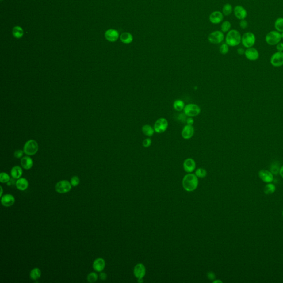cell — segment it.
Here are the masks:
<instances>
[{"instance_id": "43", "label": "cell", "mask_w": 283, "mask_h": 283, "mask_svg": "<svg viewBox=\"0 0 283 283\" xmlns=\"http://www.w3.org/2000/svg\"><path fill=\"white\" fill-rule=\"evenodd\" d=\"M107 277V274L105 273H104V272H100V274L99 275V277L100 279V280H106Z\"/></svg>"}, {"instance_id": "28", "label": "cell", "mask_w": 283, "mask_h": 283, "mask_svg": "<svg viewBox=\"0 0 283 283\" xmlns=\"http://www.w3.org/2000/svg\"><path fill=\"white\" fill-rule=\"evenodd\" d=\"M274 28L276 31L281 33L283 32V18L279 17L275 20L274 22Z\"/></svg>"}, {"instance_id": "47", "label": "cell", "mask_w": 283, "mask_h": 283, "mask_svg": "<svg viewBox=\"0 0 283 283\" xmlns=\"http://www.w3.org/2000/svg\"><path fill=\"white\" fill-rule=\"evenodd\" d=\"M237 53L239 55H244V53H245V50H244L243 48H239L237 49Z\"/></svg>"}, {"instance_id": "4", "label": "cell", "mask_w": 283, "mask_h": 283, "mask_svg": "<svg viewBox=\"0 0 283 283\" xmlns=\"http://www.w3.org/2000/svg\"><path fill=\"white\" fill-rule=\"evenodd\" d=\"M281 33L275 31H270L268 33L266 34L265 37L266 42L269 45L274 46L276 45L281 40Z\"/></svg>"}, {"instance_id": "42", "label": "cell", "mask_w": 283, "mask_h": 283, "mask_svg": "<svg viewBox=\"0 0 283 283\" xmlns=\"http://www.w3.org/2000/svg\"><path fill=\"white\" fill-rule=\"evenodd\" d=\"M276 49L278 52H283V43H279L276 45Z\"/></svg>"}, {"instance_id": "22", "label": "cell", "mask_w": 283, "mask_h": 283, "mask_svg": "<svg viewBox=\"0 0 283 283\" xmlns=\"http://www.w3.org/2000/svg\"><path fill=\"white\" fill-rule=\"evenodd\" d=\"M15 185L18 190L20 191H25L28 189L29 182L27 179H26L25 178H21L16 180Z\"/></svg>"}, {"instance_id": "19", "label": "cell", "mask_w": 283, "mask_h": 283, "mask_svg": "<svg viewBox=\"0 0 283 283\" xmlns=\"http://www.w3.org/2000/svg\"><path fill=\"white\" fill-rule=\"evenodd\" d=\"M106 266V262L103 258H98L94 261L93 264V269L96 272H102Z\"/></svg>"}, {"instance_id": "38", "label": "cell", "mask_w": 283, "mask_h": 283, "mask_svg": "<svg viewBox=\"0 0 283 283\" xmlns=\"http://www.w3.org/2000/svg\"><path fill=\"white\" fill-rule=\"evenodd\" d=\"M152 143V140L150 137H148L144 140L142 142V146L144 148H147L151 146Z\"/></svg>"}, {"instance_id": "17", "label": "cell", "mask_w": 283, "mask_h": 283, "mask_svg": "<svg viewBox=\"0 0 283 283\" xmlns=\"http://www.w3.org/2000/svg\"><path fill=\"white\" fill-rule=\"evenodd\" d=\"M1 204L5 207H11L15 203V198L11 194H5L1 197Z\"/></svg>"}, {"instance_id": "26", "label": "cell", "mask_w": 283, "mask_h": 283, "mask_svg": "<svg viewBox=\"0 0 283 283\" xmlns=\"http://www.w3.org/2000/svg\"><path fill=\"white\" fill-rule=\"evenodd\" d=\"M41 275H42V272H41L40 269L38 268H34L31 270L30 274H29V277L32 280H36L39 279V278L41 277Z\"/></svg>"}, {"instance_id": "8", "label": "cell", "mask_w": 283, "mask_h": 283, "mask_svg": "<svg viewBox=\"0 0 283 283\" xmlns=\"http://www.w3.org/2000/svg\"><path fill=\"white\" fill-rule=\"evenodd\" d=\"M72 186L70 182L67 180H63L56 183L55 189L58 193H69L71 190Z\"/></svg>"}, {"instance_id": "16", "label": "cell", "mask_w": 283, "mask_h": 283, "mask_svg": "<svg viewBox=\"0 0 283 283\" xmlns=\"http://www.w3.org/2000/svg\"><path fill=\"white\" fill-rule=\"evenodd\" d=\"M183 168L187 173H192L196 168V162L195 160L188 158L184 161Z\"/></svg>"}, {"instance_id": "46", "label": "cell", "mask_w": 283, "mask_h": 283, "mask_svg": "<svg viewBox=\"0 0 283 283\" xmlns=\"http://www.w3.org/2000/svg\"><path fill=\"white\" fill-rule=\"evenodd\" d=\"M16 181L15 180V179L12 178V179H11L9 182L7 183V186H12V185H14V184L16 185Z\"/></svg>"}, {"instance_id": "9", "label": "cell", "mask_w": 283, "mask_h": 283, "mask_svg": "<svg viewBox=\"0 0 283 283\" xmlns=\"http://www.w3.org/2000/svg\"><path fill=\"white\" fill-rule=\"evenodd\" d=\"M224 33L221 31H215L211 32L208 36V40L209 42L217 44L221 43L224 39Z\"/></svg>"}, {"instance_id": "49", "label": "cell", "mask_w": 283, "mask_h": 283, "mask_svg": "<svg viewBox=\"0 0 283 283\" xmlns=\"http://www.w3.org/2000/svg\"><path fill=\"white\" fill-rule=\"evenodd\" d=\"M1 195H0V196L2 197V194H3V189H2V187L1 186Z\"/></svg>"}, {"instance_id": "15", "label": "cell", "mask_w": 283, "mask_h": 283, "mask_svg": "<svg viewBox=\"0 0 283 283\" xmlns=\"http://www.w3.org/2000/svg\"><path fill=\"white\" fill-rule=\"evenodd\" d=\"M224 14L219 11L213 12L209 16V20L212 24L217 25L222 22L224 20Z\"/></svg>"}, {"instance_id": "41", "label": "cell", "mask_w": 283, "mask_h": 283, "mask_svg": "<svg viewBox=\"0 0 283 283\" xmlns=\"http://www.w3.org/2000/svg\"><path fill=\"white\" fill-rule=\"evenodd\" d=\"M186 124L193 126V124H194V120L193 118L189 117L188 118H186Z\"/></svg>"}, {"instance_id": "40", "label": "cell", "mask_w": 283, "mask_h": 283, "mask_svg": "<svg viewBox=\"0 0 283 283\" xmlns=\"http://www.w3.org/2000/svg\"><path fill=\"white\" fill-rule=\"evenodd\" d=\"M239 25V26H240L241 29H245L247 28V27L248 25V21H247V20L244 19V20H240Z\"/></svg>"}, {"instance_id": "13", "label": "cell", "mask_w": 283, "mask_h": 283, "mask_svg": "<svg viewBox=\"0 0 283 283\" xmlns=\"http://www.w3.org/2000/svg\"><path fill=\"white\" fill-rule=\"evenodd\" d=\"M259 178L263 182L266 183H270L274 181V176L271 171L268 170L262 169L258 173Z\"/></svg>"}, {"instance_id": "5", "label": "cell", "mask_w": 283, "mask_h": 283, "mask_svg": "<svg viewBox=\"0 0 283 283\" xmlns=\"http://www.w3.org/2000/svg\"><path fill=\"white\" fill-rule=\"evenodd\" d=\"M39 146L37 142L34 140H29L27 141L23 147V151L25 154L32 156L36 154L38 151Z\"/></svg>"}, {"instance_id": "32", "label": "cell", "mask_w": 283, "mask_h": 283, "mask_svg": "<svg viewBox=\"0 0 283 283\" xmlns=\"http://www.w3.org/2000/svg\"><path fill=\"white\" fill-rule=\"evenodd\" d=\"M231 23L228 21H224L222 23L221 30L223 33H227L231 30Z\"/></svg>"}, {"instance_id": "11", "label": "cell", "mask_w": 283, "mask_h": 283, "mask_svg": "<svg viewBox=\"0 0 283 283\" xmlns=\"http://www.w3.org/2000/svg\"><path fill=\"white\" fill-rule=\"evenodd\" d=\"M234 15L238 20H242L246 19L248 13L246 9L241 5H237L233 9Z\"/></svg>"}, {"instance_id": "48", "label": "cell", "mask_w": 283, "mask_h": 283, "mask_svg": "<svg viewBox=\"0 0 283 283\" xmlns=\"http://www.w3.org/2000/svg\"><path fill=\"white\" fill-rule=\"evenodd\" d=\"M279 174H280V176L283 178V166L280 168V170H279Z\"/></svg>"}, {"instance_id": "24", "label": "cell", "mask_w": 283, "mask_h": 283, "mask_svg": "<svg viewBox=\"0 0 283 283\" xmlns=\"http://www.w3.org/2000/svg\"><path fill=\"white\" fill-rule=\"evenodd\" d=\"M142 132L144 135L148 137H151L154 135V133H155L153 127L148 124L143 125L142 127Z\"/></svg>"}, {"instance_id": "34", "label": "cell", "mask_w": 283, "mask_h": 283, "mask_svg": "<svg viewBox=\"0 0 283 283\" xmlns=\"http://www.w3.org/2000/svg\"><path fill=\"white\" fill-rule=\"evenodd\" d=\"M11 178L9 174L5 172H2L0 174V182L1 183H7Z\"/></svg>"}, {"instance_id": "36", "label": "cell", "mask_w": 283, "mask_h": 283, "mask_svg": "<svg viewBox=\"0 0 283 283\" xmlns=\"http://www.w3.org/2000/svg\"><path fill=\"white\" fill-rule=\"evenodd\" d=\"M195 175L198 178H205L207 175V171L204 168H198L195 171Z\"/></svg>"}, {"instance_id": "18", "label": "cell", "mask_w": 283, "mask_h": 283, "mask_svg": "<svg viewBox=\"0 0 283 283\" xmlns=\"http://www.w3.org/2000/svg\"><path fill=\"white\" fill-rule=\"evenodd\" d=\"M146 268L143 264L138 263L135 266L133 273L138 279H142L146 275Z\"/></svg>"}, {"instance_id": "52", "label": "cell", "mask_w": 283, "mask_h": 283, "mask_svg": "<svg viewBox=\"0 0 283 283\" xmlns=\"http://www.w3.org/2000/svg\"><path fill=\"white\" fill-rule=\"evenodd\" d=\"M282 215H283V212H282Z\"/></svg>"}, {"instance_id": "25", "label": "cell", "mask_w": 283, "mask_h": 283, "mask_svg": "<svg viewBox=\"0 0 283 283\" xmlns=\"http://www.w3.org/2000/svg\"><path fill=\"white\" fill-rule=\"evenodd\" d=\"M120 40L124 44H128L133 42V36L132 34L129 32H124L120 34Z\"/></svg>"}, {"instance_id": "23", "label": "cell", "mask_w": 283, "mask_h": 283, "mask_svg": "<svg viewBox=\"0 0 283 283\" xmlns=\"http://www.w3.org/2000/svg\"><path fill=\"white\" fill-rule=\"evenodd\" d=\"M22 168L20 166H14L11 170V177L15 179H18L22 176Z\"/></svg>"}, {"instance_id": "30", "label": "cell", "mask_w": 283, "mask_h": 283, "mask_svg": "<svg viewBox=\"0 0 283 283\" xmlns=\"http://www.w3.org/2000/svg\"><path fill=\"white\" fill-rule=\"evenodd\" d=\"M276 190V187L275 185L270 183H268V184L266 185L264 189V193L266 195H270L274 193Z\"/></svg>"}, {"instance_id": "14", "label": "cell", "mask_w": 283, "mask_h": 283, "mask_svg": "<svg viewBox=\"0 0 283 283\" xmlns=\"http://www.w3.org/2000/svg\"><path fill=\"white\" fill-rule=\"evenodd\" d=\"M195 133V129L193 126L186 124L183 127L181 135L183 139L185 140H190L193 137Z\"/></svg>"}, {"instance_id": "21", "label": "cell", "mask_w": 283, "mask_h": 283, "mask_svg": "<svg viewBox=\"0 0 283 283\" xmlns=\"http://www.w3.org/2000/svg\"><path fill=\"white\" fill-rule=\"evenodd\" d=\"M21 165L24 169L29 170L33 166V161L29 155L25 156L21 158Z\"/></svg>"}, {"instance_id": "27", "label": "cell", "mask_w": 283, "mask_h": 283, "mask_svg": "<svg viewBox=\"0 0 283 283\" xmlns=\"http://www.w3.org/2000/svg\"><path fill=\"white\" fill-rule=\"evenodd\" d=\"M185 106L184 102L182 100H179V99L176 100L175 101H174L173 105V109L178 112H180V111H182L184 109Z\"/></svg>"}, {"instance_id": "1", "label": "cell", "mask_w": 283, "mask_h": 283, "mask_svg": "<svg viewBox=\"0 0 283 283\" xmlns=\"http://www.w3.org/2000/svg\"><path fill=\"white\" fill-rule=\"evenodd\" d=\"M198 177L195 174H188L184 177L182 179V186L185 190L188 192L193 191L196 189L198 184Z\"/></svg>"}, {"instance_id": "39", "label": "cell", "mask_w": 283, "mask_h": 283, "mask_svg": "<svg viewBox=\"0 0 283 283\" xmlns=\"http://www.w3.org/2000/svg\"><path fill=\"white\" fill-rule=\"evenodd\" d=\"M24 151L23 150H21V149H18L17 151H14V156L16 158H17V159H20V158H22L23 155V154H24Z\"/></svg>"}, {"instance_id": "45", "label": "cell", "mask_w": 283, "mask_h": 283, "mask_svg": "<svg viewBox=\"0 0 283 283\" xmlns=\"http://www.w3.org/2000/svg\"><path fill=\"white\" fill-rule=\"evenodd\" d=\"M186 116L184 114V113H182V114H180V115H179V120H181V121H182V122H183V121H184V122H185V121L186 122Z\"/></svg>"}, {"instance_id": "51", "label": "cell", "mask_w": 283, "mask_h": 283, "mask_svg": "<svg viewBox=\"0 0 283 283\" xmlns=\"http://www.w3.org/2000/svg\"><path fill=\"white\" fill-rule=\"evenodd\" d=\"M281 39H283V32L281 33Z\"/></svg>"}, {"instance_id": "37", "label": "cell", "mask_w": 283, "mask_h": 283, "mask_svg": "<svg viewBox=\"0 0 283 283\" xmlns=\"http://www.w3.org/2000/svg\"><path fill=\"white\" fill-rule=\"evenodd\" d=\"M70 182L73 187H76V186H78L79 185L80 180V179H79V178L78 176H73L71 178Z\"/></svg>"}, {"instance_id": "31", "label": "cell", "mask_w": 283, "mask_h": 283, "mask_svg": "<svg viewBox=\"0 0 283 283\" xmlns=\"http://www.w3.org/2000/svg\"><path fill=\"white\" fill-rule=\"evenodd\" d=\"M12 33L14 37L16 38H20L23 35V31L22 28L20 26H16L13 29Z\"/></svg>"}, {"instance_id": "6", "label": "cell", "mask_w": 283, "mask_h": 283, "mask_svg": "<svg viewBox=\"0 0 283 283\" xmlns=\"http://www.w3.org/2000/svg\"><path fill=\"white\" fill-rule=\"evenodd\" d=\"M184 113L186 116L194 117L197 116L201 112V109L198 105L195 104H188L185 105L183 109Z\"/></svg>"}, {"instance_id": "50", "label": "cell", "mask_w": 283, "mask_h": 283, "mask_svg": "<svg viewBox=\"0 0 283 283\" xmlns=\"http://www.w3.org/2000/svg\"><path fill=\"white\" fill-rule=\"evenodd\" d=\"M213 283H222V281H221V280H215V281H213Z\"/></svg>"}, {"instance_id": "12", "label": "cell", "mask_w": 283, "mask_h": 283, "mask_svg": "<svg viewBox=\"0 0 283 283\" xmlns=\"http://www.w3.org/2000/svg\"><path fill=\"white\" fill-rule=\"evenodd\" d=\"M244 55L250 61H255L259 57V53L258 50L254 47L247 48L245 50Z\"/></svg>"}, {"instance_id": "2", "label": "cell", "mask_w": 283, "mask_h": 283, "mask_svg": "<svg viewBox=\"0 0 283 283\" xmlns=\"http://www.w3.org/2000/svg\"><path fill=\"white\" fill-rule=\"evenodd\" d=\"M242 35L236 29H231L228 32L225 37V43L229 47H236L241 43Z\"/></svg>"}, {"instance_id": "20", "label": "cell", "mask_w": 283, "mask_h": 283, "mask_svg": "<svg viewBox=\"0 0 283 283\" xmlns=\"http://www.w3.org/2000/svg\"><path fill=\"white\" fill-rule=\"evenodd\" d=\"M105 36L106 39L111 42H116L119 38V33L117 31L113 29L107 30L105 32Z\"/></svg>"}, {"instance_id": "7", "label": "cell", "mask_w": 283, "mask_h": 283, "mask_svg": "<svg viewBox=\"0 0 283 283\" xmlns=\"http://www.w3.org/2000/svg\"><path fill=\"white\" fill-rule=\"evenodd\" d=\"M168 126V121L166 118L160 117L155 122L153 128L155 133L160 134L166 132Z\"/></svg>"}, {"instance_id": "35", "label": "cell", "mask_w": 283, "mask_h": 283, "mask_svg": "<svg viewBox=\"0 0 283 283\" xmlns=\"http://www.w3.org/2000/svg\"><path fill=\"white\" fill-rule=\"evenodd\" d=\"M219 51H220V53L222 54V55L227 54L228 53V52H229V45H228L227 43H222L221 46L220 47Z\"/></svg>"}, {"instance_id": "3", "label": "cell", "mask_w": 283, "mask_h": 283, "mask_svg": "<svg viewBox=\"0 0 283 283\" xmlns=\"http://www.w3.org/2000/svg\"><path fill=\"white\" fill-rule=\"evenodd\" d=\"M255 42L256 36L255 34L251 32H246L242 36L241 43L245 48L253 47Z\"/></svg>"}, {"instance_id": "44", "label": "cell", "mask_w": 283, "mask_h": 283, "mask_svg": "<svg viewBox=\"0 0 283 283\" xmlns=\"http://www.w3.org/2000/svg\"><path fill=\"white\" fill-rule=\"evenodd\" d=\"M208 277L209 279L213 280L215 279V275L212 272H209L208 273Z\"/></svg>"}, {"instance_id": "33", "label": "cell", "mask_w": 283, "mask_h": 283, "mask_svg": "<svg viewBox=\"0 0 283 283\" xmlns=\"http://www.w3.org/2000/svg\"><path fill=\"white\" fill-rule=\"evenodd\" d=\"M98 276L95 272H91L87 276V281L90 283H95L98 279Z\"/></svg>"}, {"instance_id": "29", "label": "cell", "mask_w": 283, "mask_h": 283, "mask_svg": "<svg viewBox=\"0 0 283 283\" xmlns=\"http://www.w3.org/2000/svg\"><path fill=\"white\" fill-rule=\"evenodd\" d=\"M233 12V8L232 6L230 3H226L224 4L223 7H222V13L224 16H230V14Z\"/></svg>"}, {"instance_id": "10", "label": "cell", "mask_w": 283, "mask_h": 283, "mask_svg": "<svg viewBox=\"0 0 283 283\" xmlns=\"http://www.w3.org/2000/svg\"><path fill=\"white\" fill-rule=\"evenodd\" d=\"M270 62L274 67H280L283 65V52H275L272 55Z\"/></svg>"}]
</instances>
